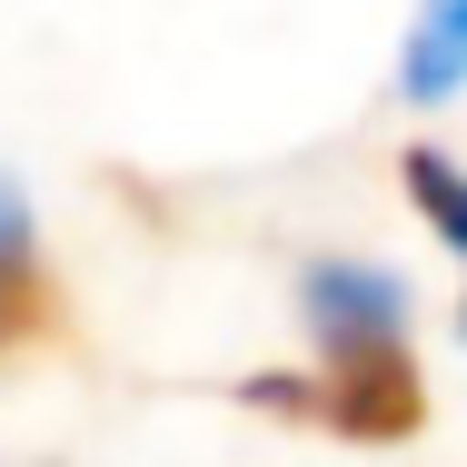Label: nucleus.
I'll return each instance as SVG.
<instances>
[{
    "instance_id": "nucleus-1",
    "label": "nucleus",
    "mask_w": 467,
    "mask_h": 467,
    "mask_svg": "<svg viewBox=\"0 0 467 467\" xmlns=\"http://www.w3.org/2000/svg\"><path fill=\"white\" fill-rule=\"evenodd\" d=\"M249 398H259V408H298V418H318V428H338V438H358V448L418 438V418H428V388H418L408 338L318 358V378H249Z\"/></svg>"
},
{
    "instance_id": "nucleus-2",
    "label": "nucleus",
    "mask_w": 467,
    "mask_h": 467,
    "mask_svg": "<svg viewBox=\"0 0 467 467\" xmlns=\"http://www.w3.org/2000/svg\"><path fill=\"white\" fill-rule=\"evenodd\" d=\"M298 318H308L318 358L388 348V338H408V288L388 279V269H368V259H318L298 279Z\"/></svg>"
},
{
    "instance_id": "nucleus-3",
    "label": "nucleus",
    "mask_w": 467,
    "mask_h": 467,
    "mask_svg": "<svg viewBox=\"0 0 467 467\" xmlns=\"http://www.w3.org/2000/svg\"><path fill=\"white\" fill-rule=\"evenodd\" d=\"M398 90L408 99H458L467 90V0H418L408 50H398Z\"/></svg>"
},
{
    "instance_id": "nucleus-4",
    "label": "nucleus",
    "mask_w": 467,
    "mask_h": 467,
    "mask_svg": "<svg viewBox=\"0 0 467 467\" xmlns=\"http://www.w3.org/2000/svg\"><path fill=\"white\" fill-rule=\"evenodd\" d=\"M398 180H408V199L428 209V229H438L448 249H467V170L458 160H448V150H408Z\"/></svg>"
}]
</instances>
